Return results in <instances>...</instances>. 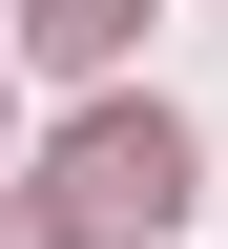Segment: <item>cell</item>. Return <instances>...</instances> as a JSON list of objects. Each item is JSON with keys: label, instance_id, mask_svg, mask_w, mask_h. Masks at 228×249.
<instances>
[{"label": "cell", "instance_id": "1", "mask_svg": "<svg viewBox=\"0 0 228 249\" xmlns=\"http://www.w3.org/2000/svg\"><path fill=\"white\" fill-rule=\"evenodd\" d=\"M42 187L83 208V229H166V208H187V124H166V104H83Z\"/></svg>", "mask_w": 228, "mask_h": 249}, {"label": "cell", "instance_id": "2", "mask_svg": "<svg viewBox=\"0 0 228 249\" xmlns=\"http://www.w3.org/2000/svg\"><path fill=\"white\" fill-rule=\"evenodd\" d=\"M124 21L145 0H42V62H124Z\"/></svg>", "mask_w": 228, "mask_h": 249}, {"label": "cell", "instance_id": "3", "mask_svg": "<svg viewBox=\"0 0 228 249\" xmlns=\"http://www.w3.org/2000/svg\"><path fill=\"white\" fill-rule=\"evenodd\" d=\"M0 249H83V208H62V187H42V208H0Z\"/></svg>", "mask_w": 228, "mask_h": 249}]
</instances>
